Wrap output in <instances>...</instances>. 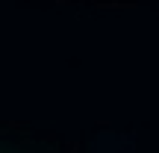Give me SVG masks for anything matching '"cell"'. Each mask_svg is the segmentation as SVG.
<instances>
[{"label": "cell", "instance_id": "6da1fadb", "mask_svg": "<svg viewBox=\"0 0 159 153\" xmlns=\"http://www.w3.org/2000/svg\"><path fill=\"white\" fill-rule=\"evenodd\" d=\"M0 153H27L24 147H18V144L6 142V138H0Z\"/></svg>", "mask_w": 159, "mask_h": 153}]
</instances>
